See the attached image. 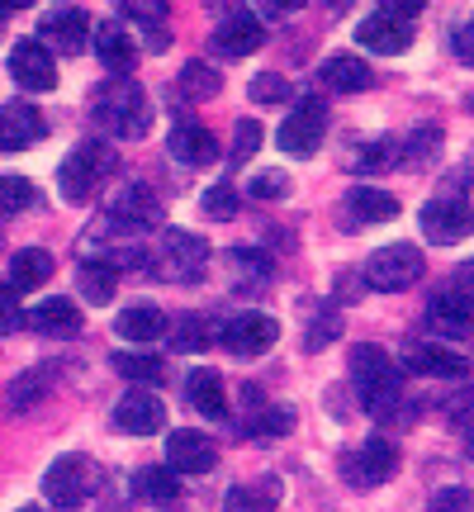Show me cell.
I'll return each mask as SVG.
<instances>
[{
	"label": "cell",
	"mask_w": 474,
	"mask_h": 512,
	"mask_svg": "<svg viewBox=\"0 0 474 512\" xmlns=\"http://www.w3.org/2000/svg\"><path fill=\"white\" fill-rule=\"evenodd\" d=\"M351 375L361 384V403L375 413V418H394L399 413V366L389 361V351L365 342V347L351 351Z\"/></svg>",
	"instance_id": "obj_1"
},
{
	"label": "cell",
	"mask_w": 474,
	"mask_h": 512,
	"mask_svg": "<svg viewBox=\"0 0 474 512\" xmlns=\"http://www.w3.org/2000/svg\"><path fill=\"white\" fill-rule=\"evenodd\" d=\"M95 119L110 128L114 138H143L147 119H152L143 86H133L124 76H119V81H105L100 95H95Z\"/></svg>",
	"instance_id": "obj_2"
},
{
	"label": "cell",
	"mask_w": 474,
	"mask_h": 512,
	"mask_svg": "<svg viewBox=\"0 0 474 512\" xmlns=\"http://www.w3.org/2000/svg\"><path fill=\"white\" fill-rule=\"evenodd\" d=\"M114 171V152L105 143H76L67 152V162L57 166V190H62V200L72 204H86L95 195V185L105 181Z\"/></svg>",
	"instance_id": "obj_3"
},
{
	"label": "cell",
	"mask_w": 474,
	"mask_h": 512,
	"mask_svg": "<svg viewBox=\"0 0 474 512\" xmlns=\"http://www.w3.org/2000/svg\"><path fill=\"white\" fill-rule=\"evenodd\" d=\"M418 280H422V252L408 247V242H389V247H380L365 261V285L380 294H399L408 285H418Z\"/></svg>",
	"instance_id": "obj_4"
},
{
	"label": "cell",
	"mask_w": 474,
	"mask_h": 512,
	"mask_svg": "<svg viewBox=\"0 0 474 512\" xmlns=\"http://www.w3.org/2000/svg\"><path fill=\"white\" fill-rule=\"evenodd\" d=\"M323 128H328V110H323V100L318 95H304L290 114H285V124H280V152H290V157H313L318 143H323Z\"/></svg>",
	"instance_id": "obj_5"
},
{
	"label": "cell",
	"mask_w": 474,
	"mask_h": 512,
	"mask_svg": "<svg viewBox=\"0 0 474 512\" xmlns=\"http://www.w3.org/2000/svg\"><path fill=\"white\" fill-rule=\"evenodd\" d=\"M422 233L441 247H456L474 233V204L460 195H437V200L422 204Z\"/></svg>",
	"instance_id": "obj_6"
},
{
	"label": "cell",
	"mask_w": 474,
	"mask_h": 512,
	"mask_svg": "<svg viewBox=\"0 0 474 512\" xmlns=\"http://www.w3.org/2000/svg\"><path fill=\"white\" fill-rule=\"evenodd\" d=\"M91 489H95V470L86 456H57L48 465V475H43V494L57 508H81L91 498Z\"/></svg>",
	"instance_id": "obj_7"
},
{
	"label": "cell",
	"mask_w": 474,
	"mask_h": 512,
	"mask_svg": "<svg viewBox=\"0 0 474 512\" xmlns=\"http://www.w3.org/2000/svg\"><path fill=\"white\" fill-rule=\"evenodd\" d=\"M10 76H15V86H24V91H53L57 86L53 48L43 38H19L15 48H10Z\"/></svg>",
	"instance_id": "obj_8"
},
{
	"label": "cell",
	"mask_w": 474,
	"mask_h": 512,
	"mask_svg": "<svg viewBox=\"0 0 474 512\" xmlns=\"http://www.w3.org/2000/svg\"><path fill=\"white\" fill-rule=\"evenodd\" d=\"M166 465L176 475H209L219 465V446L204 437V432H195V427H176L166 437Z\"/></svg>",
	"instance_id": "obj_9"
},
{
	"label": "cell",
	"mask_w": 474,
	"mask_h": 512,
	"mask_svg": "<svg viewBox=\"0 0 474 512\" xmlns=\"http://www.w3.org/2000/svg\"><path fill=\"white\" fill-rule=\"evenodd\" d=\"M209 266V247L185 228L162 233V275L166 280H200V271Z\"/></svg>",
	"instance_id": "obj_10"
},
{
	"label": "cell",
	"mask_w": 474,
	"mask_h": 512,
	"mask_svg": "<svg viewBox=\"0 0 474 512\" xmlns=\"http://www.w3.org/2000/svg\"><path fill=\"white\" fill-rule=\"evenodd\" d=\"M399 470V446L389 437H370L361 451H351L347 456V479L351 484H361V489H375L384 479Z\"/></svg>",
	"instance_id": "obj_11"
},
{
	"label": "cell",
	"mask_w": 474,
	"mask_h": 512,
	"mask_svg": "<svg viewBox=\"0 0 474 512\" xmlns=\"http://www.w3.org/2000/svg\"><path fill=\"white\" fill-rule=\"evenodd\" d=\"M114 427L128 432V437H152L166 427V403L147 389H128L124 399L114 403Z\"/></svg>",
	"instance_id": "obj_12"
},
{
	"label": "cell",
	"mask_w": 474,
	"mask_h": 512,
	"mask_svg": "<svg viewBox=\"0 0 474 512\" xmlns=\"http://www.w3.org/2000/svg\"><path fill=\"white\" fill-rule=\"evenodd\" d=\"M38 34H43V43H53V48H62V53H81V48L91 43V15H86L81 5H57V10H43Z\"/></svg>",
	"instance_id": "obj_13"
},
{
	"label": "cell",
	"mask_w": 474,
	"mask_h": 512,
	"mask_svg": "<svg viewBox=\"0 0 474 512\" xmlns=\"http://www.w3.org/2000/svg\"><path fill=\"white\" fill-rule=\"evenodd\" d=\"M275 337H280V328H275V318H266V313H237L233 323H223L219 342L233 356H261V351L275 347Z\"/></svg>",
	"instance_id": "obj_14"
},
{
	"label": "cell",
	"mask_w": 474,
	"mask_h": 512,
	"mask_svg": "<svg viewBox=\"0 0 474 512\" xmlns=\"http://www.w3.org/2000/svg\"><path fill=\"white\" fill-rule=\"evenodd\" d=\"M356 43H361V48H370V53H384V57L408 53V48H413V24H408V19H399V15H389V10H375V15L361 19Z\"/></svg>",
	"instance_id": "obj_15"
},
{
	"label": "cell",
	"mask_w": 474,
	"mask_h": 512,
	"mask_svg": "<svg viewBox=\"0 0 474 512\" xmlns=\"http://www.w3.org/2000/svg\"><path fill=\"white\" fill-rule=\"evenodd\" d=\"M48 133V119L29 105V100H10L0 110V152H24Z\"/></svg>",
	"instance_id": "obj_16"
},
{
	"label": "cell",
	"mask_w": 474,
	"mask_h": 512,
	"mask_svg": "<svg viewBox=\"0 0 474 512\" xmlns=\"http://www.w3.org/2000/svg\"><path fill=\"white\" fill-rule=\"evenodd\" d=\"M261 43H266L261 19H256L252 10H237V15H228L219 24V34H214V53H223V57H247V53H256Z\"/></svg>",
	"instance_id": "obj_17"
},
{
	"label": "cell",
	"mask_w": 474,
	"mask_h": 512,
	"mask_svg": "<svg viewBox=\"0 0 474 512\" xmlns=\"http://www.w3.org/2000/svg\"><path fill=\"white\" fill-rule=\"evenodd\" d=\"M166 147H171V157H176V162H185V166L219 162V138H214L204 124H190V119H181V124L171 128Z\"/></svg>",
	"instance_id": "obj_18"
},
{
	"label": "cell",
	"mask_w": 474,
	"mask_h": 512,
	"mask_svg": "<svg viewBox=\"0 0 474 512\" xmlns=\"http://www.w3.org/2000/svg\"><path fill=\"white\" fill-rule=\"evenodd\" d=\"M110 219L124 223L128 233L157 223V200H152V190H147V185H124V190L110 200Z\"/></svg>",
	"instance_id": "obj_19"
},
{
	"label": "cell",
	"mask_w": 474,
	"mask_h": 512,
	"mask_svg": "<svg viewBox=\"0 0 474 512\" xmlns=\"http://www.w3.org/2000/svg\"><path fill=\"white\" fill-rule=\"evenodd\" d=\"M166 313L157 309V304H128L119 318H114V332L124 337V342H157V337H166Z\"/></svg>",
	"instance_id": "obj_20"
},
{
	"label": "cell",
	"mask_w": 474,
	"mask_h": 512,
	"mask_svg": "<svg viewBox=\"0 0 474 512\" xmlns=\"http://www.w3.org/2000/svg\"><path fill=\"white\" fill-rule=\"evenodd\" d=\"M408 370H418V375H437V380H460V375H470V361H465L460 351L441 347V342H427V347H413Z\"/></svg>",
	"instance_id": "obj_21"
},
{
	"label": "cell",
	"mask_w": 474,
	"mask_h": 512,
	"mask_svg": "<svg viewBox=\"0 0 474 512\" xmlns=\"http://www.w3.org/2000/svg\"><path fill=\"white\" fill-rule=\"evenodd\" d=\"M427 323L437 332H451V337H460V332L474 328V299L470 294H437L432 304H427Z\"/></svg>",
	"instance_id": "obj_22"
},
{
	"label": "cell",
	"mask_w": 474,
	"mask_h": 512,
	"mask_svg": "<svg viewBox=\"0 0 474 512\" xmlns=\"http://www.w3.org/2000/svg\"><path fill=\"white\" fill-rule=\"evenodd\" d=\"M95 53H100V62H105L114 76H119V72H133L138 43H133V34H128L124 24H100V29H95Z\"/></svg>",
	"instance_id": "obj_23"
},
{
	"label": "cell",
	"mask_w": 474,
	"mask_h": 512,
	"mask_svg": "<svg viewBox=\"0 0 474 512\" xmlns=\"http://www.w3.org/2000/svg\"><path fill=\"white\" fill-rule=\"evenodd\" d=\"M185 389H190L195 413H204V418H228V389H223V375H219V370H204V366L190 370Z\"/></svg>",
	"instance_id": "obj_24"
},
{
	"label": "cell",
	"mask_w": 474,
	"mask_h": 512,
	"mask_svg": "<svg viewBox=\"0 0 474 512\" xmlns=\"http://www.w3.org/2000/svg\"><path fill=\"white\" fill-rule=\"evenodd\" d=\"M133 489H138L147 503H157V508H176V503H181V475H176L171 465H143V470L133 475Z\"/></svg>",
	"instance_id": "obj_25"
},
{
	"label": "cell",
	"mask_w": 474,
	"mask_h": 512,
	"mask_svg": "<svg viewBox=\"0 0 474 512\" xmlns=\"http://www.w3.org/2000/svg\"><path fill=\"white\" fill-rule=\"evenodd\" d=\"M29 323H34L43 337H72V332H81V309H76L72 299H43V304L29 313Z\"/></svg>",
	"instance_id": "obj_26"
},
{
	"label": "cell",
	"mask_w": 474,
	"mask_h": 512,
	"mask_svg": "<svg viewBox=\"0 0 474 512\" xmlns=\"http://www.w3.org/2000/svg\"><path fill=\"white\" fill-rule=\"evenodd\" d=\"M48 275H53V256L43 252V247H24V252H15V261H10V285H15V290H43Z\"/></svg>",
	"instance_id": "obj_27"
},
{
	"label": "cell",
	"mask_w": 474,
	"mask_h": 512,
	"mask_svg": "<svg viewBox=\"0 0 474 512\" xmlns=\"http://www.w3.org/2000/svg\"><path fill=\"white\" fill-rule=\"evenodd\" d=\"M347 209H351V219H361V223H389V219H399V200H394L389 190H370V185L351 190V195H347Z\"/></svg>",
	"instance_id": "obj_28"
},
{
	"label": "cell",
	"mask_w": 474,
	"mask_h": 512,
	"mask_svg": "<svg viewBox=\"0 0 474 512\" xmlns=\"http://www.w3.org/2000/svg\"><path fill=\"white\" fill-rule=\"evenodd\" d=\"M166 342H171V351H181V356H195V351H209L214 328L204 323L200 313H181V318L166 328Z\"/></svg>",
	"instance_id": "obj_29"
},
{
	"label": "cell",
	"mask_w": 474,
	"mask_h": 512,
	"mask_svg": "<svg viewBox=\"0 0 474 512\" xmlns=\"http://www.w3.org/2000/svg\"><path fill=\"white\" fill-rule=\"evenodd\" d=\"M323 86H332V91H342V95H356L370 86V67H365L361 57H332V62H323Z\"/></svg>",
	"instance_id": "obj_30"
},
{
	"label": "cell",
	"mask_w": 474,
	"mask_h": 512,
	"mask_svg": "<svg viewBox=\"0 0 474 512\" xmlns=\"http://www.w3.org/2000/svg\"><path fill=\"white\" fill-rule=\"evenodd\" d=\"M114 370L133 384H162L166 380V361L152 351H114Z\"/></svg>",
	"instance_id": "obj_31"
},
{
	"label": "cell",
	"mask_w": 474,
	"mask_h": 512,
	"mask_svg": "<svg viewBox=\"0 0 474 512\" xmlns=\"http://www.w3.org/2000/svg\"><path fill=\"white\" fill-rule=\"evenodd\" d=\"M76 285H81V294H86L91 304H110L114 285H119V271H114L110 261H86V266L76 271Z\"/></svg>",
	"instance_id": "obj_32"
},
{
	"label": "cell",
	"mask_w": 474,
	"mask_h": 512,
	"mask_svg": "<svg viewBox=\"0 0 474 512\" xmlns=\"http://www.w3.org/2000/svg\"><path fill=\"white\" fill-rule=\"evenodd\" d=\"M176 86H181L185 100H209L223 81H219V72H214L209 62H185V72H181V81H176Z\"/></svg>",
	"instance_id": "obj_33"
},
{
	"label": "cell",
	"mask_w": 474,
	"mask_h": 512,
	"mask_svg": "<svg viewBox=\"0 0 474 512\" xmlns=\"http://www.w3.org/2000/svg\"><path fill=\"white\" fill-rule=\"evenodd\" d=\"M34 204H38L34 181H24V176H0V214H19V209H34Z\"/></svg>",
	"instance_id": "obj_34"
},
{
	"label": "cell",
	"mask_w": 474,
	"mask_h": 512,
	"mask_svg": "<svg viewBox=\"0 0 474 512\" xmlns=\"http://www.w3.org/2000/svg\"><path fill=\"white\" fill-rule=\"evenodd\" d=\"M394 162H399V143H389V138H384V143H365L351 166L365 171V176H380V171H389Z\"/></svg>",
	"instance_id": "obj_35"
},
{
	"label": "cell",
	"mask_w": 474,
	"mask_h": 512,
	"mask_svg": "<svg viewBox=\"0 0 474 512\" xmlns=\"http://www.w3.org/2000/svg\"><path fill=\"white\" fill-rule=\"evenodd\" d=\"M228 512H275V489L237 484V489H228Z\"/></svg>",
	"instance_id": "obj_36"
},
{
	"label": "cell",
	"mask_w": 474,
	"mask_h": 512,
	"mask_svg": "<svg viewBox=\"0 0 474 512\" xmlns=\"http://www.w3.org/2000/svg\"><path fill=\"white\" fill-rule=\"evenodd\" d=\"M48 394V370H29V375H19L15 384H10V408H29V403H38Z\"/></svg>",
	"instance_id": "obj_37"
},
{
	"label": "cell",
	"mask_w": 474,
	"mask_h": 512,
	"mask_svg": "<svg viewBox=\"0 0 474 512\" xmlns=\"http://www.w3.org/2000/svg\"><path fill=\"white\" fill-rule=\"evenodd\" d=\"M204 214H209L214 223L237 219V190L233 185H214V190H204Z\"/></svg>",
	"instance_id": "obj_38"
},
{
	"label": "cell",
	"mask_w": 474,
	"mask_h": 512,
	"mask_svg": "<svg viewBox=\"0 0 474 512\" xmlns=\"http://www.w3.org/2000/svg\"><path fill=\"white\" fill-rule=\"evenodd\" d=\"M437 147H441V133H437V128H418V133L403 143V157H408L413 166H422V162H432V157H437Z\"/></svg>",
	"instance_id": "obj_39"
},
{
	"label": "cell",
	"mask_w": 474,
	"mask_h": 512,
	"mask_svg": "<svg viewBox=\"0 0 474 512\" xmlns=\"http://www.w3.org/2000/svg\"><path fill=\"white\" fill-rule=\"evenodd\" d=\"M252 200H285L290 195V176L285 171H261V176H252Z\"/></svg>",
	"instance_id": "obj_40"
},
{
	"label": "cell",
	"mask_w": 474,
	"mask_h": 512,
	"mask_svg": "<svg viewBox=\"0 0 474 512\" xmlns=\"http://www.w3.org/2000/svg\"><path fill=\"white\" fill-rule=\"evenodd\" d=\"M247 91H252V100H261V105H280V100L290 95V81H285V76H275V72H261Z\"/></svg>",
	"instance_id": "obj_41"
},
{
	"label": "cell",
	"mask_w": 474,
	"mask_h": 512,
	"mask_svg": "<svg viewBox=\"0 0 474 512\" xmlns=\"http://www.w3.org/2000/svg\"><path fill=\"white\" fill-rule=\"evenodd\" d=\"M427 512H474V494L470 489H460V484H451V489H437L432 494V508Z\"/></svg>",
	"instance_id": "obj_42"
},
{
	"label": "cell",
	"mask_w": 474,
	"mask_h": 512,
	"mask_svg": "<svg viewBox=\"0 0 474 512\" xmlns=\"http://www.w3.org/2000/svg\"><path fill=\"white\" fill-rule=\"evenodd\" d=\"M256 147H261V124H256V119H242V124H237V138H233V162L256 157Z\"/></svg>",
	"instance_id": "obj_43"
},
{
	"label": "cell",
	"mask_w": 474,
	"mask_h": 512,
	"mask_svg": "<svg viewBox=\"0 0 474 512\" xmlns=\"http://www.w3.org/2000/svg\"><path fill=\"white\" fill-rule=\"evenodd\" d=\"M252 427L261 437H280V432H290L294 427V408H266L261 418H252Z\"/></svg>",
	"instance_id": "obj_44"
},
{
	"label": "cell",
	"mask_w": 474,
	"mask_h": 512,
	"mask_svg": "<svg viewBox=\"0 0 474 512\" xmlns=\"http://www.w3.org/2000/svg\"><path fill=\"white\" fill-rule=\"evenodd\" d=\"M19 328V290L10 280H0V337Z\"/></svg>",
	"instance_id": "obj_45"
},
{
	"label": "cell",
	"mask_w": 474,
	"mask_h": 512,
	"mask_svg": "<svg viewBox=\"0 0 474 512\" xmlns=\"http://www.w3.org/2000/svg\"><path fill=\"white\" fill-rule=\"evenodd\" d=\"M228 261H233L237 271H261V275L271 271V261H266V256H261V252H242V247H237V252L228 256Z\"/></svg>",
	"instance_id": "obj_46"
},
{
	"label": "cell",
	"mask_w": 474,
	"mask_h": 512,
	"mask_svg": "<svg viewBox=\"0 0 474 512\" xmlns=\"http://www.w3.org/2000/svg\"><path fill=\"white\" fill-rule=\"evenodd\" d=\"M456 53H460V62H470L474 67V19L456 34Z\"/></svg>",
	"instance_id": "obj_47"
},
{
	"label": "cell",
	"mask_w": 474,
	"mask_h": 512,
	"mask_svg": "<svg viewBox=\"0 0 474 512\" xmlns=\"http://www.w3.org/2000/svg\"><path fill=\"white\" fill-rule=\"evenodd\" d=\"M337 332H342V323H337V318H328V323H318V328L309 332V347H318V342H328V337H337Z\"/></svg>",
	"instance_id": "obj_48"
},
{
	"label": "cell",
	"mask_w": 474,
	"mask_h": 512,
	"mask_svg": "<svg viewBox=\"0 0 474 512\" xmlns=\"http://www.w3.org/2000/svg\"><path fill=\"white\" fill-rule=\"evenodd\" d=\"M446 413H451V418H474V389H470V394H465V399L446 403Z\"/></svg>",
	"instance_id": "obj_49"
},
{
	"label": "cell",
	"mask_w": 474,
	"mask_h": 512,
	"mask_svg": "<svg viewBox=\"0 0 474 512\" xmlns=\"http://www.w3.org/2000/svg\"><path fill=\"white\" fill-rule=\"evenodd\" d=\"M460 275H465V285H474V261H465V266H460Z\"/></svg>",
	"instance_id": "obj_50"
},
{
	"label": "cell",
	"mask_w": 474,
	"mask_h": 512,
	"mask_svg": "<svg viewBox=\"0 0 474 512\" xmlns=\"http://www.w3.org/2000/svg\"><path fill=\"white\" fill-rule=\"evenodd\" d=\"M19 512H43V508H34V503H29V508H19Z\"/></svg>",
	"instance_id": "obj_51"
}]
</instances>
